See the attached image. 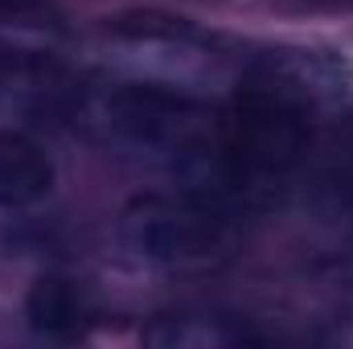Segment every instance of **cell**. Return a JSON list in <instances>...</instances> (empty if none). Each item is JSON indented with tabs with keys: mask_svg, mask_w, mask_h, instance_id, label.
Returning <instances> with one entry per match:
<instances>
[{
	"mask_svg": "<svg viewBox=\"0 0 353 349\" xmlns=\"http://www.w3.org/2000/svg\"><path fill=\"white\" fill-rule=\"evenodd\" d=\"M54 185H58V165L50 148L29 132L4 128L0 132V210L4 214L33 210L54 193Z\"/></svg>",
	"mask_w": 353,
	"mask_h": 349,
	"instance_id": "277c9868",
	"label": "cell"
},
{
	"mask_svg": "<svg viewBox=\"0 0 353 349\" xmlns=\"http://www.w3.org/2000/svg\"><path fill=\"white\" fill-rule=\"evenodd\" d=\"M140 337L157 349H230L259 341L251 325L222 312H161L144 325Z\"/></svg>",
	"mask_w": 353,
	"mask_h": 349,
	"instance_id": "5b68a950",
	"label": "cell"
},
{
	"mask_svg": "<svg viewBox=\"0 0 353 349\" xmlns=\"http://www.w3.org/2000/svg\"><path fill=\"white\" fill-rule=\"evenodd\" d=\"M247 83L300 111L312 128L353 111V62L333 50H271Z\"/></svg>",
	"mask_w": 353,
	"mask_h": 349,
	"instance_id": "3957f363",
	"label": "cell"
},
{
	"mask_svg": "<svg viewBox=\"0 0 353 349\" xmlns=\"http://www.w3.org/2000/svg\"><path fill=\"white\" fill-rule=\"evenodd\" d=\"M341 185H345V197H350V206H353V157H350V165H345V181Z\"/></svg>",
	"mask_w": 353,
	"mask_h": 349,
	"instance_id": "52a82bcc",
	"label": "cell"
},
{
	"mask_svg": "<svg viewBox=\"0 0 353 349\" xmlns=\"http://www.w3.org/2000/svg\"><path fill=\"white\" fill-rule=\"evenodd\" d=\"M115 235L119 247L144 267L197 275L234 259L243 243V210L210 189L176 185L132 197Z\"/></svg>",
	"mask_w": 353,
	"mask_h": 349,
	"instance_id": "7a4b0ae2",
	"label": "cell"
},
{
	"mask_svg": "<svg viewBox=\"0 0 353 349\" xmlns=\"http://www.w3.org/2000/svg\"><path fill=\"white\" fill-rule=\"evenodd\" d=\"M25 317L41 337H79L90 321L87 292L66 275H41L25 296Z\"/></svg>",
	"mask_w": 353,
	"mask_h": 349,
	"instance_id": "8992f818",
	"label": "cell"
},
{
	"mask_svg": "<svg viewBox=\"0 0 353 349\" xmlns=\"http://www.w3.org/2000/svg\"><path fill=\"white\" fill-rule=\"evenodd\" d=\"M83 123L99 144L128 161L165 169L181 177V185H214L222 107H210L193 90L152 79L107 83L87 94Z\"/></svg>",
	"mask_w": 353,
	"mask_h": 349,
	"instance_id": "6da1fadb",
	"label": "cell"
},
{
	"mask_svg": "<svg viewBox=\"0 0 353 349\" xmlns=\"http://www.w3.org/2000/svg\"><path fill=\"white\" fill-rule=\"evenodd\" d=\"M4 79H8V66H4V58H0V90H4Z\"/></svg>",
	"mask_w": 353,
	"mask_h": 349,
	"instance_id": "ba28073f",
	"label": "cell"
}]
</instances>
